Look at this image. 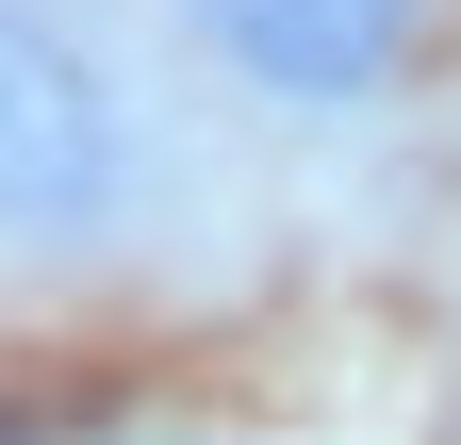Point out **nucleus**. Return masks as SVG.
<instances>
[{
	"label": "nucleus",
	"instance_id": "1",
	"mask_svg": "<svg viewBox=\"0 0 461 445\" xmlns=\"http://www.w3.org/2000/svg\"><path fill=\"white\" fill-rule=\"evenodd\" d=\"M132 182H149L132 83H115L50 0H0V248L83 264V248L132 232Z\"/></svg>",
	"mask_w": 461,
	"mask_h": 445
},
{
	"label": "nucleus",
	"instance_id": "2",
	"mask_svg": "<svg viewBox=\"0 0 461 445\" xmlns=\"http://www.w3.org/2000/svg\"><path fill=\"white\" fill-rule=\"evenodd\" d=\"M182 17L264 99H379L395 67H412V17H429V0H182Z\"/></svg>",
	"mask_w": 461,
	"mask_h": 445
}]
</instances>
